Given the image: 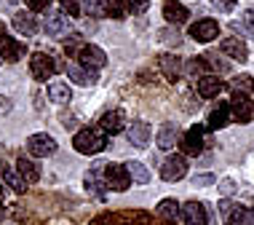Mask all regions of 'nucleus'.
<instances>
[{
  "instance_id": "nucleus-1",
  "label": "nucleus",
  "mask_w": 254,
  "mask_h": 225,
  "mask_svg": "<svg viewBox=\"0 0 254 225\" xmlns=\"http://www.w3.org/2000/svg\"><path fill=\"white\" fill-rule=\"evenodd\" d=\"M88 225H169L158 215L142 212V209H118V212H102Z\"/></svg>"
},
{
  "instance_id": "nucleus-2",
  "label": "nucleus",
  "mask_w": 254,
  "mask_h": 225,
  "mask_svg": "<svg viewBox=\"0 0 254 225\" xmlns=\"http://www.w3.org/2000/svg\"><path fill=\"white\" fill-rule=\"evenodd\" d=\"M72 148L83 155H97L107 148V137L102 129H80L72 137Z\"/></svg>"
},
{
  "instance_id": "nucleus-3",
  "label": "nucleus",
  "mask_w": 254,
  "mask_h": 225,
  "mask_svg": "<svg viewBox=\"0 0 254 225\" xmlns=\"http://www.w3.org/2000/svg\"><path fill=\"white\" fill-rule=\"evenodd\" d=\"M102 185L105 190H115V193H123V190H128L131 185V177H128L126 166H121V163H102Z\"/></svg>"
},
{
  "instance_id": "nucleus-4",
  "label": "nucleus",
  "mask_w": 254,
  "mask_h": 225,
  "mask_svg": "<svg viewBox=\"0 0 254 225\" xmlns=\"http://www.w3.org/2000/svg\"><path fill=\"white\" fill-rule=\"evenodd\" d=\"M57 70H59V65L54 62V57H49V54L38 51L30 57V73L35 80H49L51 75H57Z\"/></svg>"
},
{
  "instance_id": "nucleus-5",
  "label": "nucleus",
  "mask_w": 254,
  "mask_h": 225,
  "mask_svg": "<svg viewBox=\"0 0 254 225\" xmlns=\"http://www.w3.org/2000/svg\"><path fill=\"white\" fill-rule=\"evenodd\" d=\"M188 174V158L180 153H171L166 161L161 163V180L163 182H177Z\"/></svg>"
},
{
  "instance_id": "nucleus-6",
  "label": "nucleus",
  "mask_w": 254,
  "mask_h": 225,
  "mask_svg": "<svg viewBox=\"0 0 254 225\" xmlns=\"http://www.w3.org/2000/svg\"><path fill=\"white\" fill-rule=\"evenodd\" d=\"M27 153L35 155V158H51L57 153V140L51 134H32L27 140Z\"/></svg>"
},
{
  "instance_id": "nucleus-7",
  "label": "nucleus",
  "mask_w": 254,
  "mask_h": 225,
  "mask_svg": "<svg viewBox=\"0 0 254 225\" xmlns=\"http://www.w3.org/2000/svg\"><path fill=\"white\" fill-rule=\"evenodd\" d=\"M203 132H206L203 126H193L180 137V148H182L185 155H201L203 153V148H206L203 145Z\"/></svg>"
},
{
  "instance_id": "nucleus-8",
  "label": "nucleus",
  "mask_w": 254,
  "mask_h": 225,
  "mask_svg": "<svg viewBox=\"0 0 254 225\" xmlns=\"http://www.w3.org/2000/svg\"><path fill=\"white\" fill-rule=\"evenodd\" d=\"M228 105H230V118H236L238 124H249L254 118V105H252L249 97H244V94H233V99Z\"/></svg>"
},
{
  "instance_id": "nucleus-9",
  "label": "nucleus",
  "mask_w": 254,
  "mask_h": 225,
  "mask_svg": "<svg viewBox=\"0 0 254 225\" xmlns=\"http://www.w3.org/2000/svg\"><path fill=\"white\" fill-rule=\"evenodd\" d=\"M188 35L193 40H198V43H209V40H214L219 35V24L214 19H198L195 24H190Z\"/></svg>"
},
{
  "instance_id": "nucleus-10",
  "label": "nucleus",
  "mask_w": 254,
  "mask_h": 225,
  "mask_svg": "<svg viewBox=\"0 0 254 225\" xmlns=\"http://www.w3.org/2000/svg\"><path fill=\"white\" fill-rule=\"evenodd\" d=\"M211 215L206 212V207L201 201H188L182 204V223L185 225H209Z\"/></svg>"
},
{
  "instance_id": "nucleus-11",
  "label": "nucleus",
  "mask_w": 254,
  "mask_h": 225,
  "mask_svg": "<svg viewBox=\"0 0 254 225\" xmlns=\"http://www.w3.org/2000/svg\"><path fill=\"white\" fill-rule=\"evenodd\" d=\"M67 75H70L72 83H80V86H94L99 78L97 70H91V67H83L80 62H67Z\"/></svg>"
},
{
  "instance_id": "nucleus-12",
  "label": "nucleus",
  "mask_w": 254,
  "mask_h": 225,
  "mask_svg": "<svg viewBox=\"0 0 254 225\" xmlns=\"http://www.w3.org/2000/svg\"><path fill=\"white\" fill-rule=\"evenodd\" d=\"M123 126H126V113H123V110H107V113L99 118V129L107 134V137L121 134Z\"/></svg>"
},
{
  "instance_id": "nucleus-13",
  "label": "nucleus",
  "mask_w": 254,
  "mask_h": 225,
  "mask_svg": "<svg viewBox=\"0 0 254 225\" xmlns=\"http://www.w3.org/2000/svg\"><path fill=\"white\" fill-rule=\"evenodd\" d=\"M78 59H80L83 67H91V70H99V67L107 65V54L102 51L99 46H94V43H86L83 51L78 54Z\"/></svg>"
},
{
  "instance_id": "nucleus-14",
  "label": "nucleus",
  "mask_w": 254,
  "mask_h": 225,
  "mask_svg": "<svg viewBox=\"0 0 254 225\" xmlns=\"http://www.w3.org/2000/svg\"><path fill=\"white\" fill-rule=\"evenodd\" d=\"M158 65H161V73L166 75V78L174 83V80H180L182 78V70H185V62L177 54H161L158 57Z\"/></svg>"
},
{
  "instance_id": "nucleus-15",
  "label": "nucleus",
  "mask_w": 254,
  "mask_h": 225,
  "mask_svg": "<svg viewBox=\"0 0 254 225\" xmlns=\"http://www.w3.org/2000/svg\"><path fill=\"white\" fill-rule=\"evenodd\" d=\"M24 57V43L22 40H13L11 35L0 38V59L3 62H19Z\"/></svg>"
},
{
  "instance_id": "nucleus-16",
  "label": "nucleus",
  "mask_w": 254,
  "mask_h": 225,
  "mask_svg": "<svg viewBox=\"0 0 254 225\" xmlns=\"http://www.w3.org/2000/svg\"><path fill=\"white\" fill-rule=\"evenodd\" d=\"M180 137H182V134H180V129H177L174 124H163L161 129H158L155 145H158V150H166V153H169L171 148L180 145Z\"/></svg>"
},
{
  "instance_id": "nucleus-17",
  "label": "nucleus",
  "mask_w": 254,
  "mask_h": 225,
  "mask_svg": "<svg viewBox=\"0 0 254 225\" xmlns=\"http://www.w3.org/2000/svg\"><path fill=\"white\" fill-rule=\"evenodd\" d=\"M222 88H225V83L217 75H201L198 78V97H203V99H217L222 94Z\"/></svg>"
},
{
  "instance_id": "nucleus-18",
  "label": "nucleus",
  "mask_w": 254,
  "mask_h": 225,
  "mask_svg": "<svg viewBox=\"0 0 254 225\" xmlns=\"http://www.w3.org/2000/svg\"><path fill=\"white\" fill-rule=\"evenodd\" d=\"M155 215L161 217V220H166L169 225H174L177 220H182V204L177 199H163L155 207Z\"/></svg>"
},
{
  "instance_id": "nucleus-19",
  "label": "nucleus",
  "mask_w": 254,
  "mask_h": 225,
  "mask_svg": "<svg viewBox=\"0 0 254 225\" xmlns=\"http://www.w3.org/2000/svg\"><path fill=\"white\" fill-rule=\"evenodd\" d=\"M222 54H228L236 62H246V59H249V49H246V43L238 35H230V38L222 40Z\"/></svg>"
},
{
  "instance_id": "nucleus-20",
  "label": "nucleus",
  "mask_w": 254,
  "mask_h": 225,
  "mask_svg": "<svg viewBox=\"0 0 254 225\" xmlns=\"http://www.w3.org/2000/svg\"><path fill=\"white\" fill-rule=\"evenodd\" d=\"M128 142H131L134 148H147L150 142V126L145 121H134L131 126H128Z\"/></svg>"
},
{
  "instance_id": "nucleus-21",
  "label": "nucleus",
  "mask_w": 254,
  "mask_h": 225,
  "mask_svg": "<svg viewBox=\"0 0 254 225\" xmlns=\"http://www.w3.org/2000/svg\"><path fill=\"white\" fill-rule=\"evenodd\" d=\"M163 19H166L169 24H185L188 8H185L182 3H177V0H166V3H163Z\"/></svg>"
},
{
  "instance_id": "nucleus-22",
  "label": "nucleus",
  "mask_w": 254,
  "mask_h": 225,
  "mask_svg": "<svg viewBox=\"0 0 254 225\" xmlns=\"http://www.w3.org/2000/svg\"><path fill=\"white\" fill-rule=\"evenodd\" d=\"M228 121H230V105L228 102H214V107L209 113V129H222L228 126Z\"/></svg>"
},
{
  "instance_id": "nucleus-23",
  "label": "nucleus",
  "mask_w": 254,
  "mask_h": 225,
  "mask_svg": "<svg viewBox=\"0 0 254 225\" xmlns=\"http://www.w3.org/2000/svg\"><path fill=\"white\" fill-rule=\"evenodd\" d=\"M203 70H209V75H222V73H230V62H225L219 54L214 51H206L203 54Z\"/></svg>"
},
{
  "instance_id": "nucleus-24",
  "label": "nucleus",
  "mask_w": 254,
  "mask_h": 225,
  "mask_svg": "<svg viewBox=\"0 0 254 225\" xmlns=\"http://www.w3.org/2000/svg\"><path fill=\"white\" fill-rule=\"evenodd\" d=\"M0 177H3V182L13 190V193H24L27 190V182L22 180V174H19L16 169L5 166V163H0Z\"/></svg>"
},
{
  "instance_id": "nucleus-25",
  "label": "nucleus",
  "mask_w": 254,
  "mask_h": 225,
  "mask_svg": "<svg viewBox=\"0 0 254 225\" xmlns=\"http://www.w3.org/2000/svg\"><path fill=\"white\" fill-rule=\"evenodd\" d=\"M13 30L22 32V35H35L38 32V19H32L30 11H19L13 16Z\"/></svg>"
},
{
  "instance_id": "nucleus-26",
  "label": "nucleus",
  "mask_w": 254,
  "mask_h": 225,
  "mask_svg": "<svg viewBox=\"0 0 254 225\" xmlns=\"http://www.w3.org/2000/svg\"><path fill=\"white\" fill-rule=\"evenodd\" d=\"M16 172L22 174V180L27 182V185H35V182L40 180V169H38L30 158H24V155H19V161H16Z\"/></svg>"
},
{
  "instance_id": "nucleus-27",
  "label": "nucleus",
  "mask_w": 254,
  "mask_h": 225,
  "mask_svg": "<svg viewBox=\"0 0 254 225\" xmlns=\"http://www.w3.org/2000/svg\"><path fill=\"white\" fill-rule=\"evenodd\" d=\"M49 99L54 102V105H67V102L72 99L70 86H67L64 80H54V83H49Z\"/></svg>"
},
{
  "instance_id": "nucleus-28",
  "label": "nucleus",
  "mask_w": 254,
  "mask_h": 225,
  "mask_svg": "<svg viewBox=\"0 0 254 225\" xmlns=\"http://www.w3.org/2000/svg\"><path fill=\"white\" fill-rule=\"evenodd\" d=\"M123 166H126V172H128V177H131L134 182H139V185H147L150 182V169L142 161H126Z\"/></svg>"
},
{
  "instance_id": "nucleus-29",
  "label": "nucleus",
  "mask_w": 254,
  "mask_h": 225,
  "mask_svg": "<svg viewBox=\"0 0 254 225\" xmlns=\"http://www.w3.org/2000/svg\"><path fill=\"white\" fill-rule=\"evenodd\" d=\"M43 30L49 32V35H62V32L67 30V13H51L49 19L43 22Z\"/></svg>"
},
{
  "instance_id": "nucleus-30",
  "label": "nucleus",
  "mask_w": 254,
  "mask_h": 225,
  "mask_svg": "<svg viewBox=\"0 0 254 225\" xmlns=\"http://www.w3.org/2000/svg\"><path fill=\"white\" fill-rule=\"evenodd\" d=\"M83 188H86V193L91 196V199H97V201H105L107 199V193H105V185H102V180H97L91 172H88L83 177Z\"/></svg>"
},
{
  "instance_id": "nucleus-31",
  "label": "nucleus",
  "mask_w": 254,
  "mask_h": 225,
  "mask_svg": "<svg viewBox=\"0 0 254 225\" xmlns=\"http://www.w3.org/2000/svg\"><path fill=\"white\" fill-rule=\"evenodd\" d=\"M254 91V78L252 75H236V80H233V94H244V97H249Z\"/></svg>"
},
{
  "instance_id": "nucleus-32",
  "label": "nucleus",
  "mask_w": 254,
  "mask_h": 225,
  "mask_svg": "<svg viewBox=\"0 0 254 225\" xmlns=\"http://www.w3.org/2000/svg\"><path fill=\"white\" fill-rule=\"evenodd\" d=\"M102 5H105V16L110 19H123V13H126L123 0H102Z\"/></svg>"
},
{
  "instance_id": "nucleus-33",
  "label": "nucleus",
  "mask_w": 254,
  "mask_h": 225,
  "mask_svg": "<svg viewBox=\"0 0 254 225\" xmlns=\"http://www.w3.org/2000/svg\"><path fill=\"white\" fill-rule=\"evenodd\" d=\"M228 225H249V209L241 207V204H236L230 217H228Z\"/></svg>"
},
{
  "instance_id": "nucleus-34",
  "label": "nucleus",
  "mask_w": 254,
  "mask_h": 225,
  "mask_svg": "<svg viewBox=\"0 0 254 225\" xmlns=\"http://www.w3.org/2000/svg\"><path fill=\"white\" fill-rule=\"evenodd\" d=\"M83 38L78 35V32H72V35H67V40H64V51H67V57H75V54H80L83 51Z\"/></svg>"
},
{
  "instance_id": "nucleus-35",
  "label": "nucleus",
  "mask_w": 254,
  "mask_h": 225,
  "mask_svg": "<svg viewBox=\"0 0 254 225\" xmlns=\"http://www.w3.org/2000/svg\"><path fill=\"white\" fill-rule=\"evenodd\" d=\"M62 5V13H67V16H80V11H83V0H59Z\"/></svg>"
},
{
  "instance_id": "nucleus-36",
  "label": "nucleus",
  "mask_w": 254,
  "mask_h": 225,
  "mask_svg": "<svg viewBox=\"0 0 254 225\" xmlns=\"http://www.w3.org/2000/svg\"><path fill=\"white\" fill-rule=\"evenodd\" d=\"M83 5H86V13H88V16H94V19H102V16H105V5H102V0H83Z\"/></svg>"
},
{
  "instance_id": "nucleus-37",
  "label": "nucleus",
  "mask_w": 254,
  "mask_h": 225,
  "mask_svg": "<svg viewBox=\"0 0 254 225\" xmlns=\"http://www.w3.org/2000/svg\"><path fill=\"white\" fill-rule=\"evenodd\" d=\"M126 3V11H131V13H145L150 8V3L153 0H123Z\"/></svg>"
},
{
  "instance_id": "nucleus-38",
  "label": "nucleus",
  "mask_w": 254,
  "mask_h": 225,
  "mask_svg": "<svg viewBox=\"0 0 254 225\" xmlns=\"http://www.w3.org/2000/svg\"><path fill=\"white\" fill-rule=\"evenodd\" d=\"M185 70H188L190 78H193V75H201L203 73V59L195 57V59H190V62H185Z\"/></svg>"
},
{
  "instance_id": "nucleus-39",
  "label": "nucleus",
  "mask_w": 254,
  "mask_h": 225,
  "mask_svg": "<svg viewBox=\"0 0 254 225\" xmlns=\"http://www.w3.org/2000/svg\"><path fill=\"white\" fill-rule=\"evenodd\" d=\"M236 190H238L236 180H230V177H225V180H219V193H222V196H233Z\"/></svg>"
},
{
  "instance_id": "nucleus-40",
  "label": "nucleus",
  "mask_w": 254,
  "mask_h": 225,
  "mask_svg": "<svg viewBox=\"0 0 254 225\" xmlns=\"http://www.w3.org/2000/svg\"><path fill=\"white\" fill-rule=\"evenodd\" d=\"M27 8L35 11V13H43L51 8V0H27Z\"/></svg>"
},
{
  "instance_id": "nucleus-41",
  "label": "nucleus",
  "mask_w": 254,
  "mask_h": 225,
  "mask_svg": "<svg viewBox=\"0 0 254 225\" xmlns=\"http://www.w3.org/2000/svg\"><path fill=\"white\" fill-rule=\"evenodd\" d=\"M236 3H238V0H211V5H214L217 11H222V13L233 11V8H236Z\"/></svg>"
},
{
  "instance_id": "nucleus-42",
  "label": "nucleus",
  "mask_w": 254,
  "mask_h": 225,
  "mask_svg": "<svg viewBox=\"0 0 254 225\" xmlns=\"http://www.w3.org/2000/svg\"><path fill=\"white\" fill-rule=\"evenodd\" d=\"M233 207H236V204H233L230 199H222V201H219V217H222L225 223H228V217H230V212H233Z\"/></svg>"
},
{
  "instance_id": "nucleus-43",
  "label": "nucleus",
  "mask_w": 254,
  "mask_h": 225,
  "mask_svg": "<svg viewBox=\"0 0 254 225\" xmlns=\"http://www.w3.org/2000/svg\"><path fill=\"white\" fill-rule=\"evenodd\" d=\"M198 107H201V105H198V97H190V94H188V97H185V107H182V110L185 113H195Z\"/></svg>"
},
{
  "instance_id": "nucleus-44",
  "label": "nucleus",
  "mask_w": 254,
  "mask_h": 225,
  "mask_svg": "<svg viewBox=\"0 0 254 225\" xmlns=\"http://www.w3.org/2000/svg\"><path fill=\"white\" fill-rule=\"evenodd\" d=\"M193 182H195V185H211L214 177H211V174H201V177H193Z\"/></svg>"
},
{
  "instance_id": "nucleus-45",
  "label": "nucleus",
  "mask_w": 254,
  "mask_h": 225,
  "mask_svg": "<svg viewBox=\"0 0 254 225\" xmlns=\"http://www.w3.org/2000/svg\"><path fill=\"white\" fill-rule=\"evenodd\" d=\"M244 19H246V24H249L252 30H254V5H252V8H246V13H244Z\"/></svg>"
},
{
  "instance_id": "nucleus-46",
  "label": "nucleus",
  "mask_w": 254,
  "mask_h": 225,
  "mask_svg": "<svg viewBox=\"0 0 254 225\" xmlns=\"http://www.w3.org/2000/svg\"><path fill=\"white\" fill-rule=\"evenodd\" d=\"M11 110V99L8 97H0V113H8Z\"/></svg>"
},
{
  "instance_id": "nucleus-47",
  "label": "nucleus",
  "mask_w": 254,
  "mask_h": 225,
  "mask_svg": "<svg viewBox=\"0 0 254 225\" xmlns=\"http://www.w3.org/2000/svg\"><path fill=\"white\" fill-rule=\"evenodd\" d=\"M0 223H5V209H3V204H0Z\"/></svg>"
},
{
  "instance_id": "nucleus-48",
  "label": "nucleus",
  "mask_w": 254,
  "mask_h": 225,
  "mask_svg": "<svg viewBox=\"0 0 254 225\" xmlns=\"http://www.w3.org/2000/svg\"><path fill=\"white\" fill-rule=\"evenodd\" d=\"M0 199H3V182H0Z\"/></svg>"
},
{
  "instance_id": "nucleus-49",
  "label": "nucleus",
  "mask_w": 254,
  "mask_h": 225,
  "mask_svg": "<svg viewBox=\"0 0 254 225\" xmlns=\"http://www.w3.org/2000/svg\"><path fill=\"white\" fill-rule=\"evenodd\" d=\"M0 38H3V22H0Z\"/></svg>"
},
{
  "instance_id": "nucleus-50",
  "label": "nucleus",
  "mask_w": 254,
  "mask_h": 225,
  "mask_svg": "<svg viewBox=\"0 0 254 225\" xmlns=\"http://www.w3.org/2000/svg\"><path fill=\"white\" fill-rule=\"evenodd\" d=\"M252 105H254V102H252Z\"/></svg>"
}]
</instances>
